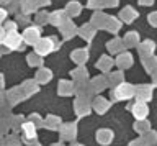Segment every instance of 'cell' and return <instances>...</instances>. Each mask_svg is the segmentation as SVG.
Listing matches in <instances>:
<instances>
[{"instance_id":"cell-1","label":"cell","mask_w":157,"mask_h":146,"mask_svg":"<svg viewBox=\"0 0 157 146\" xmlns=\"http://www.w3.org/2000/svg\"><path fill=\"white\" fill-rule=\"evenodd\" d=\"M3 43H5V45H7V46L10 48V49H18L20 45H21V36H20L18 33L15 31V28H13V31L5 33Z\"/></svg>"},{"instance_id":"cell-2","label":"cell","mask_w":157,"mask_h":146,"mask_svg":"<svg viewBox=\"0 0 157 146\" xmlns=\"http://www.w3.org/2000/svg\"><path fill=\"white\" fill-rule=\"evenodd\" d=\"M134 87L128 85V84H123L121 87H118V92H116V97L118 99H128V97H131L132 94H134Z\"/></svg>"},{"instance_id":"cell-3","label":"cell","mask_w":157,"mask_h":146,"mask_svg":"<svg viewBox=\"0 0 157 146\" xmlns=\"http://www.w3.org/2000/svg\"><path fill=\"white\" fill-rule=\"evenodd\" d=\"M25 40H26V43H38L39 40V31L36 30V28H28L26 31H25Z\"/></svg>"},{"instance_id":"cell-4","label":"cell","mask_w":157,"mask_h":146,"mask_svg":"<svg viewBox=\"0 0 157 146\" xmlns=\"http://www.w3.org/2000/svg\"><path fill=\"white\" fill-rule=\"evenodd\" d=\"M147 107L144 105V104H136L134 107H132V113L136 115V118H146V115H147Z\"/></svg>"},{"instance_id":"cell-5","label":"cell","mask_w":157,"mask_h":146,"mask_svg":"<svg viewBox=\"0 0 157 146\" xmlns=\"http://www.w3.org/2000/svg\"><path fill=\"white\" fill-rule=\"evenodd\" d=\"M23 131H25V135L26 136H29V138H33L34 135H36V130H34V126L31 125V123H26L23 126Z\"/></svg>"},{"instance_id":"cell-6","label":"cell","mask_w":157,"mask_h":146,"mask_svg":"<svg viewBox=\"0 0 157 146\" xmlns=\"http://www.w3.org/2000/svg\"><path fill=\"white\" fill-rule=\"evenodd\" d=\"M5 17H7V12H5V10H0V22L5 20Z\"/></svg>"},{"instance_id":"cell-7","label":"cell","mask_w":157,"mask_h":146,"mask_svg":"<svg viewBox=\"0 0 157 146\" xmlns=\"http://www.w3.org/2000/svg\"><path fill=\"white\" fill-rule=\"evenodd\" d=\"M3 38H5V31L0 28V43H3Z\"/></svg>"}]
</instances>
